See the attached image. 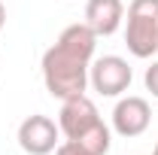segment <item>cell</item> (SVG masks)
<instances>
[{
    "label": "cell",
    "mask_w": 158,
    "mask_h": 155,
    "mask_svg": "<svg viewBox=\"0 0 158 155\" xmlns=\"http://www.w3.org/2000/svg\"><path fill=\"white\" fill-rule=\"evenodd\" d=\"M125 46L134 58L158 52V0H131L125 19Z\"/></svg>",
    "instance_id": "3"
},
{
    "label": "cell",
    "mask_w": 158,
    "mask_h": 155,
    "mask_svg": "<svg viewBox=\"0 0 158 155\" xmlns=\"http://www.w3.org/2000/svg\"><path fill=\"white\" fill-rule=\"evenodd\" d=\"M149 122H152V107L146 97H137V94H128L122 97L113 110V131L125 140L131 137H140L149 131Z\"/></svg>",
    "instance_id": "6"
},
{
    "label": "cell",
    "mask_w": 158,
    "mask_h": 155,
    "mask_svg": "<svg viewBox=\"0 0 158 155\" xmlns=\"http://www.w3.org/2000/svg\"><path fill=\"white\" fill-rule=\"evenodd\" d=\"M3 24H6V6H3V0H0V31H3Z\"/></svg>",
    "instance_id": "10"
},
{
    "label": "cell",
    "mask_w": 158,
    "mask_h": 155,
    "mask_svg": "<svg viewBox=\"0 0 158 155\" xmlns=\"http://www.w3.org/2000/svg\"><path fill=\"white\" fill-rule=\"evenodd\" d=\"M125 21V3L122 0H88L85 3V24L100 37H113Z\"/></svg>",
    "instance_id": "7"
},
{
    "label": "cell",
    "mask_w": 158,
    "mask_h": 155,
    "mask_svg": "<svg viewBox=\"0 0 158 155\" xmlns=\"http://www.w3.org/2000/svg\"><path fill=\"white\" fill-rule=\"evenodd\" d=\"M152 155H158V143H155V149H152Z\"/></svg>",
    "instance_id": "11"
},
{
    "label": "cell",
    "mask_w": 158,
    "mask_h": 155,
    "mask_svg": "<svg viewBox=\"0 0 158 155\" xmlns=\"http://www.w3.org/2000/svg\"><path fill=\"white\" fill-rule=\"evenodd\" d=\"M61 143V128L43 113L27 116L19 125V146L27 155H52Z\"/></svg>",
    "instance_id": "5"
},
{
    "label": "cell",
    "mask_w": 158,
    "mask_h": 155,
    "mask_svg": "<svg viewBox=\"0 0 158 155\" xmlns=\"http://www.w3.org/2000/svg\"><path fill=\"white\" fill-rule=\"evenodd\" d=\"M55 155H91L85 146H79L76 140H61L58 149H55Z\"/></svg>",
    "instance_id": "9"
},
{
    "label": "cell",
    "mask_w": 158,
    "mask_h": 155,
    "mask_svg": "<svg viewBox=\"0 0 158 155\" xmlns=\"http://www.w3.org/2000/svg\"><path fill=\"white\" fill-rule=\"evenodd\" d=\"M98 49V34L85 24H67L58 34L55 46H49L43 52V82L46 91L58 100L85 94L88 88V67L94 61Z\"/></svg>",
    "instance_id": "1"
},
{
    "label": "cell",
    "mask_w": 158,
    "mask_h": 155,
    "mask_svg": "<svg viewBox=\"0 0 158 155\" xmlns=\"http://www.w3.org/2000/svg\"><path fill=\"white\" fill-rule=\"evenodd\" d=\"M143 82H146V91L152 97H158V61H152L149 67H146V73H143Z\"/></svg>",
    "instance_id": "8"
},
{
    "label": "cell",
    "mask_w": 158,
    "mask_h": 155,
    "mask_svg": "<svg viewBox=\"0 0 158 155\" xmlns=\"http://www.w3.org/2000/svg\"><path fill=\"white\" fill-rule=\"evenodd\" d=\"M131 64L122 58V55H103L94 58L88 67V85L103 97H118L131 88Z\"/></svg>",
    "instance_id": "4"
},
{
    "label": "cell",
    "mask_w": 158,
    "mask_h": 155,
    "mask_svg": "<svg viewBox=\"0 0 158 155\" xmlns=\"http://www.w3.org/2000/svg\"><path fill=\"white\" fill-rule=\"evenodd\" d=\"M58 128L67 140H76L79 146H85L91 155H106L113 134L103 125L94 100L88 94H76L61 100V113H58Z\"/></svg>",
    "instance_id": "2"
}]
</instances>
